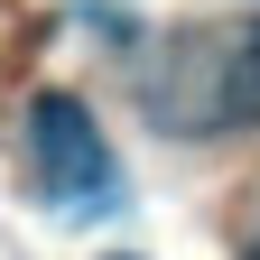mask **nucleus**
Here are the masks:
<instances>
[{
	"instance_id": "f257e3e1",
	"label": "nucleus",
	"mask_w": 260,
	"mask_h": 260,
	"mask_svg": "<svg viewBox=\"0 0 260 260\" xmlns=\"http://www.w3.org/2000/svg\"><path fill=\"white\" fill-rule=\"evenodd\" d=\"M28 158H38V186L56 214H112L121 205V168L103 149V130L75 93H38L28 103Z\"/></svg>"
},
{
	"instance_id": "f03ea898",
	"label": "nucleus",
	"mask_w": 260,
	"mask_h": 260,
	"mask_svg": "<svg viewBox=\"0 0 260 260\" xmlns=\"http://www.w3.org/2000/svg\"><path fill=\"white\" fill-rule=\"evenodd\" d=\"M233 112H260V38L233 56Z\"/></svg>"
}]
</instances>
